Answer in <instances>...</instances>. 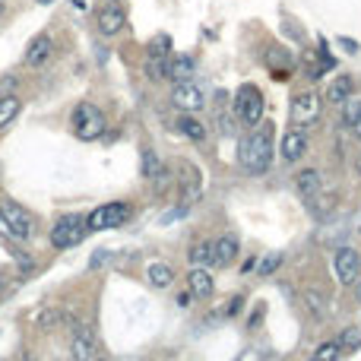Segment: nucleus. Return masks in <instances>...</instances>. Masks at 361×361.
Returning a JSON list of instances; mask_svg holds the SVG:
<instances>
[{
    "label": "nucleus",
    "instance_id": "b1692460",
    "mask_svg": "<svg viewBox=\"0 0 361 361\" xmlns=\"http://www.w3.org/2000/svg\"><path fill=\"white\" fill-rule=\"evenodd\" d=\"M158 171H162V158L156 156V149H143V165H139V175H143L146 181H152Z\"/></svg>",
    "mask_w": 361,
    "mask_h": 361
},
{
    "label": "nucleus",
    "instance_id": "6e6552de",
    "mask_svg": "<svg viewBox=\"0 0 361 361\" xmlns=\"http://www.w3.org/2000/svg\"><path fill=\"white\" fill-rule=\"evenodd\" d=\"M333 272H336V279H339V285H348V289H352L361 276L358 251H355V247H339V251L333 253Z\"/></svg>",
    "mask_w": 361,
    "mask_h": 361
},
{
    "label": "nucleus",
    "instance_id": "a211bd4d",
    "mask_svg": "<svg viewBox=\"0 0 361 361\" xmlns=\"http://www.w3.org/2000/svg\"><path fill=\"white\" fill-rule=\"evenodd\" d=\"M177 133L187 137L190 143H203V139H206V127H203L194 114H181V118H177Z\"/></svg>",
    "mask_w": 361,
    "mask_h": 361
},
{
    "label": "nucleus",
    "instance_id": "7c9ffc66",
    "mask_svg": "<svg viewBox=\"0 0 361 361\" xmlns=\"http://www.w3.org/2000/svg\"><path fill=\"white\" fill-rule=\"evenodd\" d=\"M108 260H114V251H108V247H101V251H95L92 257H89V270H101V266H105Z\"/></svg>",
    "mask_w": 361,
    "mask_h": 361
},
{
    "label": "nucleus",
    "instance_id": "2eb2a0df",
    "mask_svg": "<svg viewBox=\"0 0 361 361\" xmlns=\"http://www.w3.org/2000/svg\"><path fill=\"white\" fill-rule=\"evenodd\" d=\"M187 285H190V291H194V298H209L213 295V289H215V279H213V272H209L206 266H190Z\"/></svg>",
    "mask_w": 361,
    "mask_h": 361
},
{
    "label": "nucleus",
    "instance_id": "ea45409f",
    "mask_svg": "<svg viewBox=\"0 0 361 361\" xmlns=\"http://www.w3.org/2000/svg\"><path fill=\"white\" fill-rule=\"evenodd\" d=\"M4 13H6V0H0V16H4Z\"/></svg>",
    "mask_w": 361,
    "mask_h": 361
},
{
    "label": "nucleus",
    "instance_id": "9d476101",
    "mask_svg": "<svg viewBox=\"0 0 361 361\" xmlns=\"http://www.w3.org/2000/svg\"><path fill=\"white\" fill-rule=\"evenodd\" d=\"M238 251H241L238 238H234V234H222V238H215L213 244H209V266H219L222 270V266L234 263Z\"/></svg>",
    "mask_w": 361,
    "mask_h": 361
},
{
    "label": "nucleus",
    "instance_id": "bb28decb",
    "mask_svg": "<svg viewBox=\"0 0 361 361\" xmlns=\"http://www.w3.org/2000/svg\"><path fill=\"white\" fill-rule=\"evenodd\" d=\"M304 304H308V310L310 314H317V317L327 314V298H323L320 291H314V289L304 291Z\"/></svg>",
    "mask_w": 361,
    "mask_h": 361
},
{
    "label": "nucleus",
    "instance_id": "f03ea898",
    "mask_svg": "<svg viewBox=\"0 0 361 361\" xmlns=\"http://www.w3.org/2000/svg\"><path fill=\"white\" fill-rule=\"evenodd\" d=\"M0 234L13 241H29L35 234V219L29 209H23L13 200H0Z\"/></svg>",
    "mask_w": 361,
    "mask_h": 361
},
{
    "label": "nucleus",
    "instance_id": "20e7f679",
    "mask_svg": "<svg viewBox=\"0 0 361 361\" xmlns=\"http://www.w3.org/2000/svg\"><path fill=\"white\" fill-rule=\"evenodd\" d=\"M133 215V206L130 203H105V206H95L92 213L86 215V225L89 232H105V228H120L127 225Z\"/></svg>",
    "mask_w": 361,
    "mask_h": 361
},
{
    "label": "nucleus",
    "instance_id": "f704fd0d",
    "mask_svg": "<svg viewBox=\"0 0 361 361\" xmlns=\"http://www.w3.org/2000/svg\"><path fill=\"white\" fill-rule=\"evenodd\" d=\"M10 89H16V76H4V80H0V92H10Z\"/></svg>",
    "mask_w": 361,
    "mask_h": 361
},
{
    "label": "nucleus",
    "instance_id": "37998d69",
    "mask_svg": "<svg viewBox=\"0 0 361 361\" xmlns=\"http://www.w3.org/2000/svg\"><path fill=\"white\" fill-rule=\"evenodd\" d=\"M358 168H361V162H358Z\"/></svg>",
    "mask_w": 361,
    "mask_h": 361
},
{
    "label": "nucleus",
    "instance_id": "a19ab883",
    "mask_svg": "<svg viewBox=\"0 0 361 361\" xmlns=\"http://www.w3.org/2000/svg\"><path fill=\"white\" fill-rule=\"evenodd\" d=\"M92 361H105V358H92Z\"/></svg>",
    "mask_w": 361,
    "mask_h": 361
},
{
    "label": "nucleus",
    "instance_id": "423d86ee",
    "mask_svg": "<svg viewBox=\"0 0 361 361\" xmlns=\"http://www.w3.org/2000/svg\"><path fill=\"white\" fill-rule=\"evenodd\" d=\"M89 225H86V215H63L54 228H51V247L54 251H67V247H76L82 238H86Z\"/></svg>",
    "mask_w": 361,
    "mask_h": 361
},
{
    "label": "nucleus",
    "instance_id": "72a5a7b5",
    "mask_svg": "<svg viewBox=\"0 0 361 361\" xmlns=\"http://www.w3.org/2000/svg\"><path fill=\"white\" fill-rule=\"evenodd\" d=\"M241 304H244V298H232V304L225 308V317H234V314H238Z\"/></svg>",
    "mask_w": 361,
    "mask_h": 361
},
{
    "label": "nucleus",
    "instance_id": "58836bf2",
    "mask_svg": "<svg viewBox=\"0 0 361 361\" xmlns=\"http://www.w3.org/2000/svg\"><path fill=\"white\" fill-rule=\"evenodd\" d=\"M352 133H355V139H361V118H358V124L352 127Z\"/></svg>",
    "mask_w": 361,
    "mask_h": 361
},
{
    "label": "nucleus",
    "instance_id": "c9c22d12",
    "mask_svg": "<svg viewBox=\"0 0 361 361\" xmlns=\"http://www.w3.org/2000/svg\"><path fill=\"white\" fill-rule=\"evenodd\" d=\"M190 301H194V291H184V295H177V304H181V308H187Z\"/></svg>",
    "mask_w": 361,
    "mask_h": 361
},
{
    "label": "nucleus",
    "instance_id": "473e14b6",
    "mask_svg": "<svg viewBox=\"0 0 361 361\" xmlns=\"http://www.w3.org/2000/svg\"><path fill=\"white\" fill-rule=\"evenodd\" d=\"M187 257H190V263H196V266H200V263H209V244H196L194 251L187 253Z\"/></svg>",
    "mask_w": 361,
    "mask_h": 361
},
{
    "label": "nucleus",
    "instance_id": "412c9836",
    "mask_svg": "<svg viewBox=\"0 0 361 361\" xmlns=\"http://www.w3.org/2000/svg\"><path fill=\"white\" fill-rule=\"evenodd\" d=\"M146 80L158 82V80H168V57H158V54H146V67H143Z\"/></svg>",
    "mask_w": 361,
    "mask_h": 361
},
{
    "label": "nucleus",
    "instance_id": "aec40b11",
    "mask_svg": "<svg viewBox=\"0 0 361 361\" xmlns=\"http://www.w3.org/2000/svg\"><path fill=\"white\" fill-rule=\"evenodd\" d=\"M146 276H149V285H156V289L175 285V270H171L168 263H152L149 270H146Z\"/></svg>",
    "mask_w": 361,
    "mask_h": 361
},
{
    "label": "nucleus",
    "instance_id": "e433bc0d",
    "mask_svg": "<svg viewBox=\"0 0 361 361\" xmlns=\"http://www.w3.org/2000/svg\"><path fill=\"white\" fill-rule=\"evenodd\" d=\"M342 48H346V51H348V54H355V51H358V44H355V42H352V38H342Z\"/></svg>",
    "mask_w": 361,
    "mask_h": 361
},
{
    "label": "nucleus",
    "instance_id": "4c0bfd02",
    "mask_svg": "<svg viewBox=\"0 0 361 361\" xmlns=\"http://www.w3.org/2000/svg\"><path fill=\"white\" fill-rule=\"evenodd\" d=\"M352 289H355V301H358V304H361V276H358V282H355V285H352Z\"/></svg>",
    "mask_w": 361,
    "mask_h": 361
},
{
    "label": "nucleus",
    "instance_id": "79ce46f5",
    "mask_svg": "<svg viewBox=\"0 0 361 361\" xmlns=\"http://www.w3.org/2000/svg\"><path fill=\"white\" fill-rule=\"evenodd\" d=\"M25 361H35V358H25Z\"/></svg>",
    "mask_w": 361,
    "mask_h": 361
},
{
    "label": "nucleus",
    "instance_id": "7ed1b4c3",
    "mask_svg": "<svg viewBox=\"0 0 361 361\" xmlns=\"http://www.w3.org/2000/svg\"><path fill=\"white\" fill-rule=\"evenodd\" d=\"M108 120L105 114H101L99 105H92V101H80V105L73 108V114H70V130H73L76 139H99L101 133H105Z\"/></svg>",
    "mask_w": 361,
    "mask_h": 361
},
{
    "label": "nucleus",
    "instance_id": "9b49d317",
    "mask_svg": "<svg viewBox=\"0 0 361 361\" xmlns=\"http://www.w3.org/2000/svg\"><path fill=\"white\" fill-rule=\"evenodd\" d=\"M279 156H282L289 165L301 162V158L308 156V137H304L298 127H295V130H289L282 137V143H279Z\"/></svg>",
    "mask_w": 361,
    "mask_h": 361
},
{
    "label": "nucleus",
    "instance_id": "6ab92c4d",
    "mask_svg": "<svg viewBox=\"0 0 361 361\" xmlns=\"http://www.w3.org/2000/svg\"><path fill=\"white\" fill-rule=\"evenodd\" d=\"M190 73H194V57L190 54L168 57V80L184 82V80H190Z\"/></svg>",
    "mask_w": 361,
    "mask_h": 361
},
{
    "label": "nucleus",
    "instance_id": "ddd939ff",
    "mask_svg": "<svg viewBox=\"0 0 361 361\" xmlns=\"http://www.w3.org/2000/svg\"><path fill=\"white\" fill-rule=\"evenodd\" d=\"M51 51H54V42H51L48 32L35 35L29 42V48H25V67H42V63H48Z\"/></svg>",
    "mask_w": 361,
    "mask_h": 361
},
{
    "label": "nucleus",
    "instance_id": "1a4fd4ad",
    "mask_svg": "<svg viewBox=\"0 0 361 361\" xmlns=\"http://www.w3.org/2000/svg\"><path fill=\"white\" fill-rule=\"evenodd\" d=\"M171 105L181 108L184 114H194L206 105V95H203V89L196 82L184 80V82H175V89H171Z\"/></svg>",
    "mask_w": 361,
    "mask_h": 361
},
{
    "label": "nucleus",
    "instance_id": "5701e85b",
    "mask_svg": "<svg viewBox=\"0 0 361 361\" xmlns=\"http://www.w3.org/2000/svg\"><path fill=\"white\" fill-rule=\"evenodd\" d=\"M358 118H361V99H355V95H348L346 101H342V124L352 130L355 124H358Z\"/></svg>",
    "mask_w": 361,
    "mask_h": 361
},
{
    "label": "nucleus",
    "instance_id": "c756f323",
    "mask_svg": "<svg viewBox=\"0 0 361 361\" xmlns=\"http://www.w3.org/2000/svg\"><path fill=\"white\" fill-rule=\"evenodd\" d=\"M279 266H282V253H270V257L260 260V276H272Z\"/></svg>",
    "mask_w": 361,
    "mask_h": 361
},
{
    "label": "nucleus",
    "instance_id": "f3484780",
    "mask_svg": "<svg viewBox=\"0 0 361 361\" xmlns=\"http://www.w3.org/2000/svg\"><path fill=\"white\" fill-rule=\"evenodd\" d=\"M348 95H355V80L348 73L336 76V80L329 82V89H327V101H333V105H342Z\"/></svg>",
    "mask_w": 361,
    "mask_h": 361
},
{
    "label": "nucleus",
    "instance_id": "c85d7f7f",
    "mask_svg": "<svg viewBox=\"0 0 361 361\" xmlns=\"http://www.w3.org/2000/svg\"><path fill=\"white\" fill-rule=\"evenodd\" d=\"M149 54L168 57V54H171V38H168V35H156V38L149 42Z\"/></svg>",
    "mask_w": 361,
    "mask_h": 361
},
{
    "label": "nucleus",
    "instance_id": "4468645a",
    "mask_svg": "<svg viewBox=\"0 0 361 361\" xmlns=\"http://www.w3.org/2000/svg\"><path fill=\"white\" fill-rule=\"evenodd\" d=\"M70 358L73 361H92L95 358V336L86 327H76L73 346H70Z\"/></svg>",
    "mask_w": 361,
    "mask_h": 361
},
{
    "label": "nucleus",
    "instance_id": "dca6fc26",
    "mask_svg": "<svg viewBox=\"0 0 361 361\" xmlns=\"http://www.w3.org/2000/svg\"><path fill=\"white\" fill-rule=\"evenodd\" d=\"M295 190L310 203V200H314V196L323 190V177H320V171H317V168H304V171H298V175H295Z\"/></svg>",
    "mask_w": 361,
    "mask_h": 361
},
{
    "label": "nucleus",
    "instance_id": "cd10ccee",
    "mask_svg": "<svg viewBox=\"0 0 361 361\" xmlns=\"http://www.w3.org/2000/svg\"><path fill=\"white\" fill-rule=\"evenodd\" d=\"M61 320H63V310H54V308L38 310V317H35V323H38L42 329H54Z\"/></svg>",
    "mask_w": 361,
    "mask_h": 361
},
{
    "label": "nucleus",
    "instance_id": "39448f33",
    "mask_svg": "<svg viewBox=\"0 0 361 361\" xmlns=\"http://www.w3.org/2000/svg\"><path fill=\"white\" fill-rule=\"evenodd\" d=\"M234 118L244 127H257L263 120V92L257 86H241L238 95H234Z\"/></svg>",
    "mask_w": 361,
    "mask_h": 361
},
{
    "label": "nucleus",
    "instance_id": "4be33fe9",
    "mask_svg": "<svg viewBox=\"0 0 361 361\" xmlns=\"http://www.w3.org/2000/svg\"><path fill=\"white\" fill-rule=\"evenodd\" d=\"M19 108H23V101H19L16 95H0V130L13 124V118L19 114Z\"/></svg>",
    "mask_w": 361,
    "mask_h": 361
},
{
    "label": "nucleus",
    "instance_id": "0eeeda50",
    "mask_svg": "<svg viewBox=\"0 0 361 361\" xmlns=\"http://www.w3.org/2000/svg\"><path fill=\"white\" fill-rule=\"evenodd\" d=\"M320 111H323V99H320V95H317V92H301V95H295V99H291L289 118H291V124L301 130V127L317 124Z\"/></svg>",
    "mask_w": 361,
    "mask_h": 361
},
{
    "label": "nucleus",
    "instance_id": "2f4dec72",
    "mask_svg": "<svg viewBox=\"0 0 361 361\" xmlns=\"http://www.w3.org/2000/svg\"><path fill=\"white\" fill-rule=\"evenodd\" d=\"M152 181H156V194H158V196H162V194H165V190H168V187H171V171H168V168H165V165H162V171H158V175H156V177H152Z\"/></svg>",
    "mask_w": 361,
    "mask_h": 361
},
{
    "label": "nucleus",
    "instance_id": "393cba45",
    "mask_svg": "<svg viewBox=\"0 0 361 361\" xmlns=\"http://www.w3.org/2000/svg\"><path fill=\"white\" fill-rule=\"evenodd\" d=\"M336 342H339L342 352H355V348H361V327H346Z\"/></svg>",
    "mask_w": 361,
    "mask_h": 361
},
{
    "label": "nucleus",
    "instance_id": "f257e3e1",
    "mask_svg": "<svg viewBox=\"0 0 361 361\" xmlns=\"http://www.w3.org/2000/svg\"><path fill=\"white\" fill-rule=\"evenodd\" d=\"M238 162L247 175H263L272 162V124L260 120L257 127H251L244 139L238 146Z\"/></svg>",
    "mask_w": 361,
    "mask_h": 361
},
{
    "label": "nucleus",
    "instance_id": "f8f14e48",
    "mask_svg": "<svg viewBox=\"0 0 361 361\" xmlns=\"http://www.w3.org/2000/svg\"><path fill=\"white\" fill-rule=\"evenodd\" d=\"M95 25H99V32H101L105 38H114L118 32H124L127 13L120 10V6H101L99 16H95Z\"/></svg>",
    "mask_w": 361,
    "mask_h": 361
},
{
    "label": "nucleus",
    "instance_id": "a878e982",
    "mask_svg": "<svg viewBox=\"0 0 361 361\" xmlns=\"http://www.w3.org/2000/svg\"><path fill=\"white\" fill-rule=\"evenodd\" d=\"M342 348L339 342H323V346H317V352L310 355V361H339Z\"/></svg>",
    "mask_w": 361,
    "mask_h": 361
}]
</instances>
